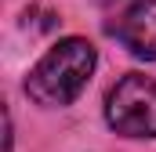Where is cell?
Masks as SVG:
<instances>
[{
	"instance_id": "6da1fadb",
	"label": "cell",
	"mask_w": 156,
	"mask_h": 152,
	"mask_svg": "<svg viewBox=\"0 0 156 152\" xmlns=\"http://www.w3.org/2000/svg\"><path fill=\"white\" fill-rule=\"evenodd\" d=\"M94 65H98L94 47L87 40H80V36H66L29 69V76H26V94L37 105H47V109L73 105L80 98V91L87 87Z\"/></svg>"
},
{
	"instance_id": "7a4b0ae2",
	"label": "cell",
	"mask_w": 156,
	"mask_h": 152,
	"mask_svg": "<svg viewBox=\"0 0 156 152\" xmlns=\"http://www.w3.org/2000/svg\"><path fill=\"white\" fill-rule=\"evenodd\" d=\"M105 119L123 138H156V80L127 73L105 98Z\"/></svg>"
},
{
	"instance_id": "3957f363",
	"label": "cell",
	"mask_w": 156,
	"mask_h": 152,
	"mask_svg": "<svg viewBox=\"0 0 156 152\" xmlns=\"http://www.w3.org/2000/svg\"><path fill=\"white\" fill-rule=\"evenodd\" d=\"M109 33L134 58L156 62V0H134L116 22L109 26Z\"/></svg>"
}]
</instances>
